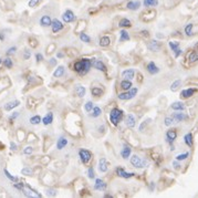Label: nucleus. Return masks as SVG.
Wrapping results in <instances>:
<instances>
[{
	"label": "nucleus",
	"instance_id": "obj_1",
	"mask_svg": "<svg viewBox=\"0 0 198 198\" xmlns=\"http://www.w3.org/2000/svg\"><path fill=\"white\" fill-rule=\"evenodd\" d=\"M91 65H92V61L89 59H81L80 61H77L73 64V69L75 72H77L80 75H84L89 72Z\"/></svg>",
	"mask_w": 198,
	"mask_h": 198
},
{
	"label": "nucleus",
	"instance_id": "obj_2",
	"mask_svg": "<svg viewBox=\"0 0 198 198\" xmlns=\"http://www.w3.org/2000/svg\"><path fill=\"white\" fill-rule=\"evenodd\" d=\"M15 187L20 189V191L24 194V196H27V197H41L40 194L37 193L36 191H33L32 188L29 187V186L26 185V184H15Z\"/></svg>",
	"mask_w": 198,
	"mask_h": 198
},
{
	"label": "nucleus",
	"instance_id": "obj_3",
	"mask_svg": "<svg viewBox=\"0 0 198 198\" xmlns=\"http://www.w3.org/2000/svg\"><path fill=\"white\" fill-rule=\"evenodd\" d=\"M123 117V111L120 108H115L110 112V121L112 122L113 125H117L120 123V121Z\"/></svg>",
	"mask_w": 198,
	"mask_h": 198
},
{
	"label": "nucleus",
	"instance_id": "obj_4",
	"mask_svg": "<svg viewBox=\"0 0 198 198\" xmlns=\"http://www.w3.org/2000/svg\"><path fill=\"white\" fill-rule=\"evenodd\" d=\"M131 164L136 168H144L148 165V162L146 160H142L141 157L137 155H133L131 157Z\"/></svg>",
	"mask_w": 198,
	"mask_h": 198
},
{
	"label": "nucleus",
	"instance_id": "obj_5",
	"mask_svg": "<svg viewBox=\"0 0 198 198\" xmlns=\"http://www.w3.org/2000/svg\"><path fill=\"white\" fill-rule=\"evenodd\" d=\"M136 94H137V89L133 88V89L127 90L125 93H121V94H118V99H120V100H123V101L131 100V99H133Z\"/></svg>",
	"mask_w": 198,
	"mask_h": 198
},
{
	"label": "nucleus",
	"instance_id": "obj_6",
	"mask_svg": "<svg viewBox=\"0 0 198 198\" xmlns=\"http://www.w3.org/2000/svg\"><path fill=\"white\" fill-rule=\"evenodd\" d=\"M79 156H80V160L83 164H88L91 158H92V154L88 149H80L79 151Z\"/></svg>",
	"mask_w": 198,
	"mask_h": 198
},
{
	"label": "nucleus",
	"instance_id": "obj_7",
	"mask_svg": "<svg viewBox=\"0 0 198 198\" xmlns=\"http://www.w3.org/2000/svg\"><path fill=\"white\" fill-rule=\"evenodd\" d=\"M62 19H63L64 22L69 23V22H72V21L75 20V15H74V13H73L72 10L68 9V10H65L64 13L62 15Z\"/></svg>",
	"mask_w": 198,
	"mask_h": 198
},
{
	"label": "nucleus",
	"instance_id": "obj_8",
	"mask_svg": "<svg viewBox=\"0 0 198 198\" xmlns=\"http://www.w3.org/2000/svg\"><path fill=\"white\" fill-rule=\"evenodd\" d=\"M155 10H146L141 15V19L143 21H149L155 17Z\"/></svg>",
	"mask_w": 198,
	"mask_h": 198
},
{
	"label": "nucleus",
	"instance_id": "obj_9",
	"mask_svg": "<svg viewBox=\"0 0 198 198\" xmlns=\"http://www.w3.org/2000/svg\"><path fill=\"white\" fill-rule=\"evenodd\" d=\"M116 174H117L120 177H122V178H131V177H133V176H135V174L134 173H129V172H125V170L123 169L122 167H118V168H116Z\"/></svg>",
	"mask_w": 198,
	"mask_h": 198
},
{
	"label": "nucleus",
	"instance_id": "obj_10",
	"mask_svg": "<svg viewBox=\"0 0 198 198\" xmlns=\"http://www.w3.org/2000/svg\"><path fill=\"white\" fill-rule=\"evenodd\" d=\"M52 32H54V33H57V32H59V31H61L62 29H63V24H62V22L60 20H58V19H54V20H52Z\"/></svg>",
	"mask_w": 198,
	"mask_h": 198
},
{
	"label": "nucleus",
	"instance_id": "obj_11",
	"mask_svg": "<svg viewBox=\"0 0 198 198\" xmlns=\"http://www.w3.org/2000/svg\"><path fill=\"white\" fill-rule=\"evenodd\" d=\"M126 7H127L129 10L135 11V10H137V9H139V7H141V1H139V0H136V1H133V0H132V1H129V2H127Z\"/></svg>",
	"mask_w": 198,
	"mask_h": 198
},
{
	"label": "nucleus",
	"instance_id": "obj_12",
	"mask_svg": "<svg viewBox=\"0 0 198 198\" xmlns=\"http://www.w3.org/2000/svg\"><path fill=\"white\" fill-rule=\"evenodd\" d=\"M94 189L95 191H105L106 189V184L104 180H102L101 178H98L95 180V184H94Z\"/></svg>",
	"mask_w": 198,
	"mask_h": 198
},
{
	"label": "nucleus",
	"instance_id": "obj_13",
	"mask_svg": "<svg viewBox=\"0 0 198 198\" xmlns=\"http://www.w3.org/2000/svg\"><path fill=\"white\" fill-rule=\"evenodd\" d=\"M176 137H177V133H176L175 130H169V131H167V133H166V141H167L169 144H172L173 142L175 141Z\"/></svg>",
	"mask_w": 198,
	"mask_h": 198
},
{
	"label": "nucleus",
	"instance_id": "obj_14",
	"mask_svg": "<svg viewBox=\"0 0 198 198\" xmlns=\"http://www.w3.org/2000/svg\"><path fill=\"white\" fill-rule=\"evenodd\" d=\"M125 123H126V126H127V127H130V129H133V127H135L136 120H135V117H134L133 114H129V115H127Z\"/></svg>",
	"mask_w": 198,
	"mask_h": 198
},
{
	"label": "nucleus",
	"instance_id": "obj_15",
	"mask_svg": "<svg viewBox=\"0 0 198 198\" xmlns=\"http://www.w3.org/2000/svg\"><path fill=\"white\" fill-rule=\"evenodd\" d=\"M146 69H147V71L151 73V74H156V73L160 72V69H158V67L155 64L154 62H149L148 64H147Z\"/></svg>",
	"mask_w": 198,
	"mask_h": 198
},
{
	"label": "nucleus",
	"instance_id": "obj_16",
	"mask_svg": "<svg viewBox=\"0 0 198 198\" xmlns=\"http://www.w3.org/2000/svg\"><path fill=\"white\" fill-rule=\"evenodd\" d=\"M195 92H196V89H186V90L182 91L180 95L184 99H188V98H191V96H193L194 94H195Z\"/></svg>",
	"mask_w": 198,
	"mask_h": 198
},
{
	"label": "nucleus",
	"instance_id": "obj_17",
	"mask_svg": "<svg viewBox=\"0 0 198 198\" xmlns=\"http://www.w3.org/2000/svg\"><path fill=\"white\" fill-rule=\"evenodd\" d=\"M172 117H173V120H174L175 123H178V122H182V121H184V120H186L187 116H186L184 113H179V112H177V113L172 114Z\"/></svg>",
	"mask_w": 198,
	"mask_h": 198
},
{
	"label": "nucleus",
	"instance_id": "obj_18",
	"mask_svg": "<svg viewBox=\"0 0 198 198\" xmlns=\"http://www.w3.org/2000/svg\"><path fill=\"white\" fill-rule=\"evenodd\" d=\"M134 74H135V71L133 69H130V70H126L122 73V77L125 79V80H133L134 79Z\"/></svg>",
	"mask_w": 198,
	"mask_h": 198
},
{
	"label": "nucleus",
	"instance_id": "obj_19",
	"mask_svg": "<svg viewBox=\"0 0 198 198\" xmlns=\"http://www.w3.org/2000/svg\"><path fill=\"white\" fill-rule=\"evenodd\" d=\"M99 169H100L101 173L108 172V162H106L105 158H101L99 161Z\"/></svg>",
	"mask_w": 198,
	"mask_h": 198
},
{
	"label": "nucleus",
	"instance_id": "obj_20",
	"mask_svg": "<svg viewBox=\"0 0 198 198\" xmlns=\"http://www.w3.org/2000/svg\"><path fill=\"white\" fill-rule=\"evenodd\" d=\"M92 65L95 68L96 70H99V71H103V72H105V71H106L105 64H104L102 61H100V60H98V61H94L92 63Z\"/></svg>",
	"mask_w": 198,
	"mask_h": 198
},
{
	"label": "nucleus",
	"instance_id": "obj_21",
	"mask_svg": "<svg viewBox=\"0 0 198 198\" xmlns=\"http://www.w3.org/2000/svg\"><path fill=\"white\" fill-rule=\"evenodd\" d=\"M40 24H41L42 27H49L52 24V20L51 18H50V15H43L41 18V20H40Z\"/></svg>",
	"mask_w": 198,
	"mask_h": 198
},
{
	"label": "nucleus",
	"instance_id": "obj_22",
	"mask_svg": "<svg viewBox=\"0 0 198 198\" xmlns=\"http://www.w3.org/2000/svg\"><path fill=\"white\" fill-rule=\"evenodd\" d=\"M68 145V139L65 137H60L57 142V148L58 149H63Z\"/></svg>",
	"mask_w": 198,
	"mask_h": 198
},
{
	"label": "nucleus",
	"instance_id": "obj_23",
	"mask_svg": "<svg viewBox=\"0 0 198 198\" xmlns=\"http://www.w3.org/2000/svg\"><path fill=\"white\" fill-rule=\"evenodd\" d=\"M148 49L151 50V51H158V50L161 49V44L158 43V41H156V40H153V41L149 42Z\"/></svg>",
	"mask_w": 198,
	"mask_h": 198
},
{
	"label": "nucleus",
	"instance_id": "obj_24",
	"mask_svg": "<svg viewBox=\"0 0 198 198\" xmlns=\"http://www.w3.org/2000/svg\"><path fill=\"white\" fill-rule=\"evenodd\" d=\"M131 152H132V148L130 146H124L123 149L121 151V156L123 157L124 160H126L127 157H130V155H131Z\"/></svg>",
	"mask_w": 198,
	"mask_h": 198
},
{
	"label": "nucleus",
	"instance_id": "obj_25",
	"mask_svg": "<svg viewBox=\"0 0 198 198\" xmlns=\"http://www.w3.org/2000/svg\"><path fill=\"white\" fill-rule=\"evenodd\" d=\"M20 104V102H19L18 100H15V101H12V102H9V103H7L5 105V110L6 111H11L12 108H17V106Z\"/></svg>",
	"mask_w": 198,
	"mask_h": 198
},
{
	"label": "nucleus",
	"instance_id": "obj_26",
	"mask_svg": "<svg viewBox=\"0 0 198 198\" xmlns=\"http://www.w3.org/2000/svg\"><path fill=\"white\" fill-rule=\"evenodd\" d=\"M52 122H53V114L52 113H48L42 118V123H43L44 125H50Z\"/></svg>",
	"mask_w": 198,
	"mask_h": 198
},
{
	"label": "nucleus",
	"instance_id": "obj_27",
	"mask_svg": "<svg viewBox=\"0 0 198 198\" xmlns=\"http://www.w3.org/2000/svg\"><path fill=\"white\" fill-rule=\"evenodd\" d=\"M130 40V34L126 30H121L120 31V42L123 41H129Z\"/></svg>",
	"mask_w": 198,
	"mask_h": 198
},
{
	"label": "nucleus",
	"instance_id": "obj_28",
	"mask_svg": "<svg viewBox=\"0 0 198 198\" xmlns=\"http://www.w3.org/2000/svg\"><path fill=\"white\" fill-rule=\"evenodd\" d=\"M172 108L175 111H184L185 110V104L183 102H174L172 104Z\"/></svg>",
	"mask_w": 198,
	"mask_h": 198
},
{
	"label": "nucleus",
	"instance_id": "obj_29",
	"mask_svg": "<svg viewBox=\"0 0 198 198\" xmlns=\"http://www.w3.org/2000/svg\"><path fill=\"white\" fill-rule=\"evenodd\" d=\"M75 92H77V94L80 96V98H83V96L85 95L86 90H85V88L82 86V85H77V86H75Z\"/></svg>",
	"mask_w": 198,
	"mask_h": 198
},
{
	"label": "nucleus",
	"instance_id": "obj_30",
	"mask_svg": "<svg viewBox=\"0 0 198 198\" xmlns=\"http://www.w3.org/2000/svg\"><path fill=\"white\" fill-rule=\"evenodd\" d=\"M118 26L121 27V28H129V27L132 26V23L127 18H123V19H121V20H120Z\"/></svg>",
	"mask_w": 198,
	"mask_h": 198
},
{
	"label": "nucleus",
	"instance_id": "obj_31",
	"mask_svg": "<svg viewBox=\"0 0 198 198\" xmlns=\"http://www.w3.org/2000/svg\"><path fill=\"white\" fill-rule=\"evenodd\" d=\"M184 139H185V143L187 146H189V147L193 146V134L187 133L185 135V137H184Z\"/></svg>",
	"mask_w": 198,
	"mask_h": 198
},
{
	"label": "nucleus",
	"instance_id": "obj_32",
	"mask_svg": "<svg viewBox=\"0 0 198 198\" xmlns=\"http://www.w3.org/2000/svg\"><path fill=\"white\" fill-rule=\"evenodd\" d=\"M63 74H64V67H62V65H60V67H58L57 70L54 71L53 77H62Z\"/></svg>",
	"mask_w": 198,
	"mask_h": 198
},
{
	"label": "nucleus",
	"instance_id": "obj_33",
	"mask_svg": "<svg viewBox=\"0 0 198 198\" xmlns=\"http://www.w3.org/2000/svg\"><path fill=\"white\" fill-rule=\"evenodd\" d=\"M121 88L123 89V90H125V91L130 90V89L132 88L131 80H124V81H122V82H121Z\"/></svg>",
	"mask_w": 198,
	"mask_h": 198
},
{
	"label": "nucleus",
	"instance_id": "obj_34",
	"mask_svg": "<svg viewBox=\"0 0 198 198\" xmlns=\"http://www.w3.org/2000/svg\"><path fill=\"white\" fill-rule=\"evenodd\" d=\"M143 3L145 7H156L158 5V0H144Z\"/></svg>",
	"mask_w": 198,
	"mask_h": 198
},
{
	"label": "nucleus",
	"instance_id": "obj_35",
	"mask_svg": "<svg viewBox=\"0 0 198 198\" xmlns=\"http://www.w3.org/2000/svg\"><path fill=\"white\" fill-rule=\"evenodd\" d=\"M111 43V39L108 37H102L100 39V46H108Z\"/></svg>",
	"mask_w": 198,
	"mask_h": 198
},
{
	"label": "nucleus",
	"instance_id": "obj_36",
	"mask_svg": "<svg viewBox=\"0 0 198 198\" xmlns=\"http://www.w3.org/2000/svg\"><path fill=\"white\" fill-rule=\"evenodd\" d=\"M188 60L191 62H195V61H197L198 60V53L196 51H193V52H191V53H188Z\"/></svg>",
	"mask_w": 198,
	"mask_h": 198
},
{
	"label": "nucleus",
	"instance_id": "obj_37",
	"mask_svg": "<svg viewBox=\"0 0 198 198\" xmlns=\"http://www.w3.org/2000/svg\"><path fill=\"white\" fill-rule=\"evenodd\" d=\"M91 112H92V114H91V115H92L93 117H98V116H100L101 113H102V111H101V108H99V106H94Z\"/></svg>",
	"mask_w": 198,
	"mask_h": 198
},
{
	"label": "nucleus",
	"instance_id": "obj_38",
	"mask_svg": "<svg viewBox=\"0 0 198 198\" xmlns=\"http://www.w3.org/2000/svg\"><path fill=\"white\" fill-rule=\"evenodd\" d=\"M91 93H92V95L94 96H100L103 94V91L99 88H92L91 89Z\"/></svg>",
	"mask_w": 198,
	"mask_h": 198
},
{
	"label": "nucleus",
	"instance_id": "obj_39",
	"mask_svg": "<svg viewBox=\"0 0 198 198\" xmlns=\"http://www.w3.org/2000/svg\"><path fill=\"white\" fill-rule=\"evenodd\" d=\"M41 121H42L41 117H40L39 115H34V116H32V117L30 118V123L33 124V125H37V124H39Z\"/></svg>",
	"mask_w": 198,
	"mask_h": 198
},
{
	"label": "nucleus",
	"instance_id": "obj_40",
	"mask_svg": "<svg viewBox=\"0 0 198 198\" xmlns=\"http://www.w3.org/2000/svg\"><path fill=\"white\" fill-rule=\"evenodd\" d=\"M180 84H182V81H180V80H176L175 82L172 84V86H170V90H172L173 92H175V91L178 90V88L180 86Z\"/></svg>",
	"mask_w": 198,
	"mask_h": 198
},
{
	"label": "nucleus",
	"instance_id": "obj_41",
	"mask_svg": "<svg viewBox=\"0 0 198 198\" xmlns=\"http://www.w3.org/2000/svg\"><path fill=\"white\" fill-rule=\"evenodd\" d=\"M21 174H22V175H26V176H30L33 174V170L31 169L30 167H24L21 169Z\"/></svg>",
	"mask_w": 198,
	"mask_h": 198
},
{
	"label": "nucleus",
	"instance_id": "obj_42",
	"mask_svg": "<svg viewBox=\"0 0 198 198\" xmlns=\"http://www.w3.org/2000/svg\"><path fill=\"white\" fill-rule=\"evenodd\" d=\"M80 39H81V41L85 42V43H89V42L91 41L90 37H89L86 33H84V32H81L80 33Z\"/></svg>",
	"mask_w": 198,
	"mask_h": 198
},
{
	"label": "nucleus",
	"instance_id": "obj_43",
	"mask_svg": "<svg viewBox=\"0 0 198 198\" xmlns=\"http://www.w3.org/2000/svg\"><path fill=\"white\" fill-rule=\"evenodd\" d=\"M193 27H194L193 23H189V24H187V26L185 27V33L187 34V36H191V34H193Z\"/></svg>",
	"mask_w": 198,
	"mask_h": 198
},
{
	"label": "nucleus",
	"instance_id": "obj_44",
	"mask_svg": "<svg viewBox=\"0 0 198 198\" xmlns=\"http://www.w3.org/2000/svg\"><path fill=\"white\" fill-rule=\"evenodd\" d=\"M169 46H170V49H172L173 51L175 52L177 49H179V42H177V41H170L169 42Z\"/></svg>",
	"mask_w": 198,
	"mask_h": 198
},
{
	"label": "nucleus",
	"instance_id": "obj_45",
	"mask_svg": "<svg viewBox=\"0 0 198 198\" xmlns=\"http://www.w3.org/2000/svg\"><path fill=\"white\" fill-rule=\"evenodd\" d=\"M93 108H94V105H93V103L91 102V101H89V102L85 103V105H84V108L86 112H91V111L93 110Z\"/></svg>",
	"mask_w": 198,
	"mask_h": 198
},
{
	"label": "nucleus",
	"instance_id": "obj_46",
	"mask_svg": "<svg viewBox=\"0 0 198 198\" xmlns=\"http://www.w3.org/2000/svg\"><path fill=\"white\" fill-rule=\"evenodd\" d=\"M188 156H189V153H187V152L184 153V154H179L176 156V161H184V160H186Z\"/></svg>",
	"mask_w": 198,
	"mask_h": 198
},
{
	"label": "nucleus",
	"instance_id": "obj_47",
	"mask_svg": "<svg viewBox=\"0 0 198 198\" xmlns=\"http://www.w3.org/2000/svg\"><path fill=\"white\" fill-rule=\"evenodd\" d=\"M3 173H5V174H6V176H7V177L9 178V179H10V180H12V182H18V178H17V177H15V176H12V175H11L10 173L8 172L7 169H5V170H3Z\"/></svg>",
	"mask_w": 198,
	"mask_h": 198
},
{
	"label": "nucleus",
	"instance_id": "obj_48",
	"mask_svg": "<svg viewBox=\"0 0 198 198\" xmlns=\"http://www.w3.org/2000/svg\"><path fill=\"white\" fill-rule=\"evenodd\" d=\"M173 123H175V122H174V120H173L172 116H167V117L165 118V125L166 126H170Z\"/></svg>",
	"mask_w": 198,
	"mask_h": 198
},
{
	"label": "nucleus",
	"instance_id": "obj_49",
	"mask_svg": "<svg viewBox=\"0 0 198 198\" xmlns=\"http://www.w3.org/2000/svg\"><path fill=\"white\" fill-rule=\"evenodd\" d=\"M88 176H89V178H91V179L95 177V173H94V168L93 167H90L88 169Z\"/></svg>",
	"mask_w": 198,
	"mask_h": 198
},
{
	"label": "nucleus",
	"instance_id": "obj_50",
	"mask_svg": "<svg viewBox=\"0 0 198 198\" xmlns=\"http://www.w3.org/2000/svg\"><path fill=\"white\" fill-rule=\"evenodd\" d=\"M46 195L53 197V196L57 195V191H55V189H53V188H49V189H46Z\"/></svg>",
	"mask_w": 198,
	"mask_h": 198
},
{
	"label": "nucleus",
	"instance_id": "obj_51",
	"mask_svg": "<svg viewBox=\"0 0 198 198\" xmlns=\"http://www.w3.org/2000/svg\"><path fill=\"white\" fill-rule=\"evenodd\" d=\"M3 64H5L8 69H10V68H12V60H10V59L3 60Z\"/></svg>",
	"mask_w": 198,
	"mask_h": 198
},
{
	"label": "nucleus",
	"instance_id": "obj_52",
	"mask_svg": "<svg viewBox=\"0 0 198 198\" xmlns=\"http://www.w3.org/2000/svg\"><path fill=\"white\" fill-rule=\"evenodd\" d=\"M40 1H42V0H30V1H29V6H30V7H37V6L39 5V3H40Z\"/></svg>",
	"mask_w": 198,
	"mask_h": 198
},
{
	"label": "nucleus",
	"instance_id": "obj_53",
	"mask_svg": "<svg viewBox=\"0 0 198 198\" xmlns=\"http://www.w3.org/2000/svg\"><path fill=\"white\" fill-rule=\"evenodd\" d=\"M32 152H33V148L31 146H28V147H26V148L23 149V153L26 155H30V154H32Z\"/></svg>",
	"mask_w": 198,
	"mask_h": 198
},
{
	"label": "nucleus",
	"instance_id": "obj_54",
	"mask_svg": "<svg viewBox=\"0 0 198 198\" xmlns=\"http://www.w3.org/2000/svg\"><path fill=\"white\" fill-rule=\"evenodd\" d=\"M30 57H31V52L29 51V50H26V51H24V55H23V58H24V60H28Z\"/></svg>",
	"mask_w": 198,
	"mask_h": 198
},
{
	"label": "nucleus",
	"instance_id": "obj_55",
	"mask_svg": "<svg viewBox=\"0 0 198 198\" xmlns=\"http://www.w3.org/2000/svg\"><path fill=\"white\" fill-rule=\"evenodd\" d=\"M15 50H17V48H15V46H12V48H10V49L8 50L7 54H8V55H10V54H13V53L15 52Z\"/></svg>",
	"mask_w": 198,
	"mask_h": 198
},
{
	"label": "nucleus",
	"instance_id": "obj_56",
	"mask_svg": "<svg viewBox=\"0 0 198 198\" xmlns=\"http://www.w3.org/2000/svg\"><path fill=\"white\" fill-rule=\"evenodd\" d=\"M36 58H37V61H42L43 60V57H42V54L41 53H37L36 54Z\"/></svg>",
	"mask_w": 198,
	"mask_h": 198
},
{
	"label": "nucleus",
	"instance_id": "obj_57",
	"mask_svg": "<svg viewBox=\"0 0 198 198\" xmlns=\"http://www.w3.org/2000/svg\"><path fill=\"white\" fill-rule=\"evenodd\" d=\"M180 54H182V50H180V49H177V50H176V51H175V57H176V58L179 57Z\"/></svg>",
	"mask_w": 198,
	"mask_h": 198
},
{
	"label": "nucleus",
	"instance_id": "obj_58",
	"mask_svg": "<svg viewBox=\"0 0 198 198\" xmlns=\"http://www.w3.org/2000/svg\"><path fill=\"white\" fill-rule=\"evenodd\" d=\"M18 115H19L18 112H15V113H13V115H11V116H10V120H15V118L17 117V116H18Z\"/></svg>",
	"mask_w": 198,
	"mask_h": 198
},
{
	"label": "nucleus",
	"instance_id": "obj_59",
	"mask_svg": "<svg viewBox=\"0 0 198 198\" xmlns=\"http://www.w3.org/2000/svg\"><path fill=\"white\" fill-rule=\"evenodd\" d=\"M10 148L12 149V151H15V149H17V145H15V143H11V144H10Z\"/></svg>",
	"mask_w": 198,
	"mask_h": 198
},
{
	"label": "nucleus",
	"instance_id": "obj_60",
	"mask_svg": "<svg viewBox=\"0 0 198 198\" xmlns=\"http://www.w3.org/2000/svg\"><path fill=\"white\" fill-rule=\"evenodd\" d=\"M55 63H57V60H55V59H50V64L54 65Z\"/></svg>",
	"mask_w": 198,
	"mask_h": 198
},
{
	"label": "nucleus",
	"instance_id": "obj_61",
	"mask_svg": "<svg viewBox=\"0 0 198 198\" xmlns=\"http://www.w3.org/2000/svg\"><path fill=\"white\" fill-rule=\"evenodd\" d=\"M154 188H155V184L154 183H151V185H149V189H151V191H153Z\"/></svg>",
	"mask_w": 198,
	"mask_h": 198
},
{
	"label": "nucleus",
	"instance_id": "obj_62",
	"mask_svg": "<svg viewBox=\"0 0 198 198\" xmlns=\"http://www.w3.org/2000/svg\"><path fill=\"white\" fill-rule=\"evenodd\" d=\"M57 57H58V58H62V57H63V53H61V52H59V53L57 54Z\"/></svg>",
	"mask_w": 198,
	"mask_h": 198
},
{
	"label": "nucleus",
	"instance_id": "obj_63",
	"mask_svg": "<svg viewBox=\"0 0 198 198\" xmlns=\"http://www.w3.org/2000/svg\"><path fill=\"white\" fill-rule=\"evenodd\" d=\"M105 197L108 198V197H113V196H112V195H105Z\"/></svg>",
	"mask_w": 198,
	"mask_h": 198
},
{
	"label": "nucleus",
	"instance_id": "obj_64",
	"mask_svg": "<svg viewBox=\"0 0 198 198\" xmlns=\"http://www.w3.org/2000/svg\"><path fill=\"white\" fill-rule=\"evenodd\" d=\"M0 64H1V59H0Z\"/></svg>",
	"mask_w": 198,
	"mask_h": 198
}]
</instances>
